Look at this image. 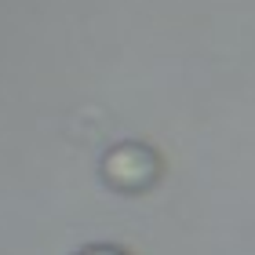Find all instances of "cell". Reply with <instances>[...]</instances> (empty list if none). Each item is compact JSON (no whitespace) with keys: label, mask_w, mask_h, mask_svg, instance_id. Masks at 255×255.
I'll use <instances>...</instances> for the list:
<instances>
[{"label":"cell","mask_w":255,"mask_h":255,"mask_svg":"<svg viewBox=\"0 0 255 255\" xmlns=\"http://www.w3.org/2000/svg\"><path fill=\"white\" fill-rule=\"evenodd\" d=\"M157 175H160V160H157L153 149L142 146V142H121L102 157V179H106L113 190L142 193L157 182Z\"/></svg>","instance_id":"6da1fadb"},{"label":"cell","mask_w":255,"mask_h":255,"mask_svg":"<svg viewBox=\"0 0 255 255\" xmlns=\"http://www.w3.org/2000/svg\"><path fill=\"white\" fill-rule=\"evenodd\" d=\"M77 255H128L124 248H113V245H91L84 252H77Z\"/></svg>","instance_id":"7a4b0ae2"}]
</instances>
